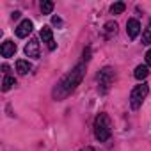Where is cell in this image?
Masks as SVG:
<instances>
[{"mask_svg": "<svg viewBox=\"0 0 151 151\" xmlns=\"http://www.w3.org/2000/svg\"><path fill=\"white\" fill-rule=\"evenodd\" d=\"M84 73H86V64H84V62L77 64V66H75V68L66 75V77L55 86V89H53V98L64 100L68 94H71L75 89H77V86L82 82Z\"/></svg>", "mask_w": 151, "mask_h": 151, "instance_id": "cell-1", "label": "cell"}, {"mask_svg": "<svg viewBox=\"0 0 151 151\" xmlns=\"http://www.w3.org/2000/svg\"><path fill=\"white\" fill-rule=\"evenodd\" d=\"M110 133H112V130H110V119H109V116L107 114H100L94 119V135H96V139L100 142H105V140L110 139Z\"/></svg>", "mask_w": 151, "mask_h": 151, "instance_id": "cell-2", "label": "cell"}, {"mask_svg": "<svg viewBox=\"0 0 151 151\" xmlns=\"http://www.w3.org/2000/svg\"><path fill=\"white\" fill-rule=\"evenodd\" d=\"M147 93H149V86L147 84L135 86L132 89V93H130V105H132V109H139L142 105V101L146 100Z\"/></svg>", "mask_w": 151, "mask_h": 151, "instance_id": "cell-3", "label": "cell"}, {"mask_svg": "<svg viewBox=\"0 0 151 151\" xmlns=\"http://www.w3.org/2000/svg\"><path fill=\"white\" fill-rule=\"evenodd\" d=\"M114 78H116V73L112 68H103L98 75V82H100V93H107L109 87L114 84Z\"/></svg>", "mask_w": 151, "mask_h": 151, "instance_id": "cell-4", "label": "cell"}, {"mask_svg": "<svg viewBox=\"0 0 151 151\" xmlns=\"http://www.w3.org/2000/svg\"><path fill=\"white\" fill-rule=\"evenodd\" d=\"M25 53H27V57H32V59H39V57H41L37 39H30V41L27 43V46H25Z\"/></svg>", "mask_w": 151, "mask_h": 151, "instance_id": "cell-5", "label": "cell"}, {"mask_svg": "<svg viewBox=\"0 0 151 151\" xmlns=\"http://www.w3.org/2000/svg\"><path fill=\"white\" fill-rule=\"evenodd\" d=\"M126 32H128V36H130L132 39H135V37L139 36V32H140V23H139V20L130 18V20L126 22Z\"/></svg>", "mask_w": 151, "mask_h": 151, "instance_id": "cell-6", "label": "cell"}, {"mask_svg": "<svg viewBox=\"0 0 151 151\" xmlns=\"http://www.w3.org/2000/svg\"><path fill=\"white\" fill-rule=\"evenodd\" d=\"M32 29H34L32 22H30V20H23V22L16 27V36H18V37H27V36L32 32Z\"/></svg>", "mask_w": 151, "mask_h": 151, "instance_id": "cell-7", "label": "cell"}, {"mask_svg": "<svg viewBox=\"0 0 151 151\" xmlns=\"http://www.w3.org/2000/svg\"><path fill=\"white\" fill-rule=\"evenodd\" d=\"M39 36H41V39L45 41V43H48V48L50 50H55V41H53V34H52V29L50 27H43L41 29V32H39Z\"/></svg>", "mask_w": 151, "mask_h": 151, "instance_id": "cell-8", "label": "cell"}, {"mask_svg": "<svg viewBox=\"0 0 151 151\" xmlns=\"http://www.w3.org/2000/svg\"><path fill=\"white\" fill-rule=\"evenodd\" d=\"M0 53H2V57H13L16 53V45L13 41H4L0 46Z\"/></svg>", "mask_w": 151, "mask_h": 151, "instance_id": "cell-9", "label": "cell"}, {"mask_svg": "<svg viewBox=\"0 0 151 151\" xmlns=\"http://www.w3.org/2000/svg\"><path fill=\"white\" fill-rule=\"evenodd\" d=\"M147 75H149V69H147V66L144 64H140V66H137L135 68V71H133V77L137 78V80H144L146 77H147Z\"/></svg>", "mask_w": 151, "mask_h": 151, "instance_id": "cell-10", "label": "cell"}, {"mask_svg": "<svg viewBox=\"0 0 151 151\" xmlns=\"http://www.w3.org/2000/svg\"><path fill=\"white\" fill-rule=\"evenodd\" d=\"M30 69H32V66H30L29 60H16V71L20 75H27Z\"/></svg>", "mask_w": 151, "mask_h": 151, "instance_id": "cell-11", "label": "cell"}, {"mask_svg": "<svg viewBox=\"0 0 151 151\" xmlns=\"http://www.w3.org/2000/svg\"><path fill=\"white\" fill-rule=\"evenodd\" d=\"M52 11H53V2H50V0L41 2V13H43V14H50Z\"/></svg>", "mask_w": 151, "mask_h": 151, "instance_id": "cell-12", "label": "cell"}, {"mask_svg": "<svg viewBox=\"0 0 151 151\" xmlns=\"http://www.w3.org/2000/svg\"><path fill=\"white\" fill-rule=\"evenodd\" d=\"M126 9V6H124V2H116L112 7H110V13L112 14H121L123 11Z\"/></svg>", "mask_w": 151, "mask_h": 151, "instance_id": "cell-13", "label": "cell"}, {"mask_svg": "<svg viewBox=\"0 0 151 151\" xmlns=\"http://www.w3.org/2000/svg\"><path fill=\"white\" fill-rule=\"evenodd\" d=\"M13 86H16V80L13 77H6L4 82H2V91H9Z\"/></svg>", "mask_w": 151, "mask_h": 151, "instance_id": "cell-14", "label": "cell"}, {"mask_svg": "<svg viewBox=\"0 0 151 151\" xmlns=\"http://www.w3.org/2000/svg\"><path fill=\"white\" fill-rule=\"evenodd\" d=\"M142 45H151V23L142 34Z\"/></svg>", "mask_w": 151, "mask_h": 151, "instance_id": "cell-15", "label": "cell"}, {"mask_svg": "<svg viewBox=\"0 0 151 151\" xmlns=\"http://www.w3.org/2000/svg\"><path fill=\"white\" fill-rule=\"evenodd\" d=\"M103 29H105L109 34H116V30H117V23H116V22H107Z\"/></svg>", "mask_w": 151, "mask_h": 151, "instance_id": "cell-16", "label": "cell"}, {"mask_svg": "<svg viewBox=\"0 0 151 151\" xmlns=\"http://www.w3.org/2000/svg\"><path fill=\"white\" fill-rule=\"evenodd\" d=\"M146 66H151V50L146 52Z\"/></svg>", "mask_w": 151, "mask_h": 151, "instance_id": "cell-17", "label": "cell"}, {"mask_svg": "<svg viewBox=\"0 0 151 151\" xmlns=\"http://www.w3.org/2000/svg\"><path fill=\"white\" fill-rule=\"evenodd\" d=\"M52 23H53V25H62V20H60L59 16H53V18H52Z\"/></svg>", "mask_w": 151, "mask_h": 151, "instance_id": "cell-18", "label": "cell"}, {"mask_svg": "<svg viewBox=\"0 0 151 151\" xmlns=\"http://www.w3.org/2000/svg\"><path fill=\"white\" fill-rule=\"evenodd\" d=\"M20 14H22L20 11H14V13H13V20H18V18H20Z\"/></svg>", "mask_w": 151, "mask_h": 151, "instance_id": "cell-19", "label": "cell"}, {"mask_svg": "<svg viewBox=\"0 0 151 151\" xmlns=\"http://www.w3.org/2000/svg\"><path fill=\"white\" fill-rule=\"evenodd\" d=\"M82 151H94L93 147H86V149H82Z\"/></svg>", "mask_w": 151, "mask_h": 151, "instance_id": "cell-20", "label": "cell"}]
</instances>
